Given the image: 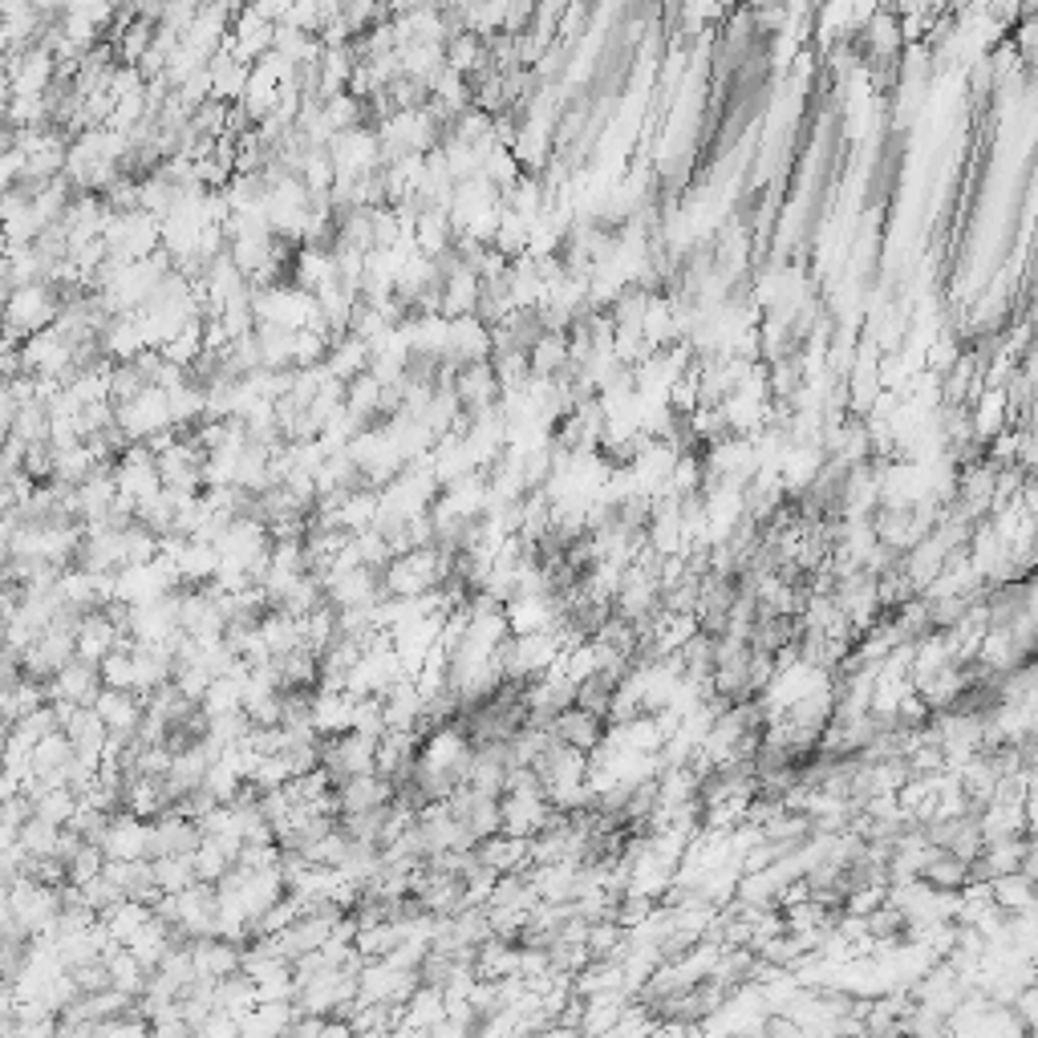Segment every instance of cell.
I'll return each instance as SVG.
<instances>
[{"instance_id": "cell-1", "label": "cell", "mask_w": 1038, "mask_h": 1038, "mask_svg": "<svg viewBox=\"0 0 1038 1038\" xmlns=\"http://www.w3.org/2000/svg\"><path fill=\"white\" fill-rule=\"evenodd\" d=\"M57 313H62L57 288L45 285V280H29V285H17L9 292V304L0 313V329H4L9 341H21L41 333V329H50L57 321Z\"/></svg>"}, {"instance_id": "cell-2", "label": "cell", "mask_w": 1038, "mask_h": 1038, "mask_svg": "<svg viewBox=\"0 0 1038 1038\" xmlns=\"http://www.w3.org/2000/svg\"><path fill=\"white\" fill-rule=\"evenodd\" d=\"M98 848L106 860H138V856H147V820H138L135 812L118 807L110 815L106 832H101Z\"/></svg>"}, {"instance_id": "cell-3", "label": "cell", "mask_w": 1038, "mask_h": 1038, "mask_svg": "<svg viewBox=\"0 0 1038 1038\" xmlns=\"http://www.w3.org/2000/svg\"><path fill=\"white\" fill-rule=\"evenodd\" d=\"M50 686V702H74V706H94V698L101 694V670L94 662H82V657H74L69 665H62L57 674L45 682Z\"/></svg>"}, {"instance_id": "cell-4", "label": "cell", "mask_w": 1038, "mask_h": 1038, "mask_svg": "<svg viewBox=\"0 0 1038 1038\" xmlns=\"http://www.w3.org/2000/svg\"><path fill=\"white\" fill-rule=\"evenodd\" d=\"M389 800H394V779L382 775V771H365V775H350L338 783L341 815L374 812V807H386Z\"/></svg>"}, {"instance_id": "cell-5", "label": "cell", "mask_w": 1038, "mask_h": 1038, "mask_svg": "<svg viewBox=\"0 0 1038 1038\" xmlns=\"http://www.w3.org/2000/svg\"><path fill=\"white\" fill-rule=\"evenodd\" d=\"M122 641H126V633H122L118 625H114L110 617L101 613V609H89V613H82V621H77L74 653L82 657V662H94V665H98L101 657L118 650Z\"/></svg>"}, {"instance_id": "cell-6", "label": "cell", "mask_w": 1038, "mask_h": 1038, "mask_svg": "<svg viewBox=\"0 0 1038 1038\" xmlns=\"http://www.w3.org/2000/svg\"><path fill=\"white\" fill-rule=\"evenodd\" d=\"M94 710L106 723L110 735H138V723H142V694L138 689H114L101 686V694L94 698Z\"/></svg>"}, {"instance_id": "cell-7", "label": "cell", "mask_w": 1038, "mask_h": 1038, "mask_svg": "<svg viewBox=\"0 0 1038 1038\" xmlns=\"http://www.w3.org/2000/svg\"><path fill=\"white\" fill-rule=\"evenodd\" d=\"M604 718L601 714H592V710H580V706H564L556 718H552V735L560 738V742H568V747H576V751H592V747H601V738H604Z\"/></svg>"}, {"instance_id": "cell-8", "label": "cell", "mask_w": 1038, "mask_h": 1038, "mask_svg": "<svg viewBox=\"0 0 1038 1038\" xmlns=\"http://www.w3.org/2000/svg\"><path fill=\"white\" fill-rule=\"evenodd\" d=\"M475 856L495 873H524L532 864V836H507V832H495V836H483L475 844Z\"/></svg>"}, {"instance_id": "cell-9", "label": "cell", "mask_w": 1038, "mask_h": 1038, "mask_svg": "<svg viewBox=\"0 0 1038 1038\" xmlns=\"http://www.w3.org/2000/svg\"><path fill=\"white\" fill-rule=\"evenodd\" d=\"M325 370L338 377V382H350V377H357L362 370H370V341L353 338V333L333 338L325 353Z\"/></svg>"}, {"instance_id": "cell-10", "label": "cell", "mask_w": 1038, "mask_h": 1038, "mask_svg": "<svg viewBox=\"0 0 1038 1038\" xmlns=\"http://www.w3.org/2000/svg\"><path fill=\"white\" fill-rule=\"evenodd\" d=\"M106 974H110V986L122 989V994H130V998H138L142 994V986H147V977H151V970L138 962L135 953L126 950V945H110L106 950Z\"/></svg>"}, {"instance_id": "cell-11", "label": "cell", "mask_w": 1038, "mask_h": 1038, "mask_svg": "<svg viewBox=\"0 0 1038 1038\" xmlns=\"http://www.w3.org/2000/svg\"><path fill=\"white\" fill-rule=\"evenodd\" d=\"M57 839H62V827L50 824V820H41L38 812L17 827V844H21L29 856H53V852H57Z\"/></svg>"}, {"instance_id": "cell-12", "label": "cell", "mask_w": 1038, "mask_h": 1038, "mask_svg": "<svg viewBox=\"0 0 1038 1038\" xmlns=\"http://www.w3.org/2000/svg\"><path fill=\"white\" fill-rule=\"evenodd\" d=\"M921 880H925L929 888H962L965 885V860H957L953 852L938 848L925 860V868H921Z\"/></svg>"}, {"instance_id": "cell-13", "label": "cell", "mask_w": 1038, "mask_h": 1038, "mask_svg": "<svg viewBox=\"0 0 1038 1038\" xmlns=\"http://www.w3.org/2000/svg\"><path fill=\"white\" fill-rule=\"evenodd\" d=\"M154 868V885L163 888V892H179V888L195 885V868H191V852L183 856V852H171V856H159V860H151Z\"/></svg>"}, {"instance_id": "cell-14", "label": "cell", "mask_w": 1038, "mask_h": 1038, "mask_svg": "<svg viewBox=\"0 0 1038 1038\" xmlns=\"http://www.w3.org/2000/svg\"><path fill=\"white\" fill-rule=\"evenodd\" d=\"M33 812H38L41 820H50V824L65 827V824H69V815L77 812V791L45 788L41 795H33Z\"/></svg>"}, {"instance_id": "cell-15", "label": "cell", "mask_w": 1038, "mask_h": 1038, "mask_svg": "<svg viewBox=\"0 0 1038 1038\" xmlns=\"http://www.w3.org/2000/svg\"><path fill=\"white\" fill-rule=\"evenodd\" d=\"M232 856H227L220 844H212V839H200V848L191 852V868H195V880H203V885H215L220 876L232 868Z\"/></svg>"}]
</instances>
